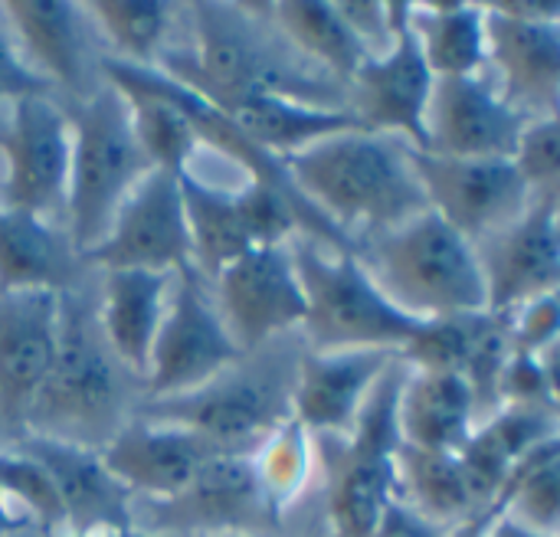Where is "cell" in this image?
<instances>
[{
  "instance_id": "cell-14",
  "label": "cell",
  "mask_w": 560,
  "mask_h": 537,
  "mask_svg": "<svg viewBox=\"0 0 560 537\" xmlns=\"http://www.w3.org/2000/svg\"><path fill=\"white\" fill-rule=\"evenodd\" d=\"M82 262L112 269H148L177 276L190 266V233L180 197V174L151 167L118 207L105 240Z\"/></svg>"
},
{
  "instance_id": "cell-16",
  "label": "cell",
  "mask_w": 560,
  "mask_h": 537,
  "mask_svg": "<svg viewBox=\"0 0 560 537\" xmlns=\"http://www.w3.org/2000/svg\"><path fill=\"white\" fill-rule=\"evenodd\" d=\"M560 200H532L509 226L476 246L486 312L512 315L522 305L558 295L560 285Z\"/></svg>"
},
{
  "instance_id": "cell-38",
  "label": "cell",
  "mask_w": 560,
  "mask_h": 537,
  "mask_svg": "<svg viewBox=\"0 0 560 537\" xmlns=\"http://www.w3.org/2000/svg\"><path fill=\"white\" fill-rule=\"evenodd\" d=\"M551 354H525L512 348V358L502 374V407H522V410H545L558 413V384Z\"/></svg>"
},
{
  "instance_id": "cell-20",
  "label": "cell",
  "mask_w": 560,
  "mask_h": 537,
  "mask_svg": "<svg viewBox=\"0 0 560 537\" xmlns=\"http://www.w3.org/2000/svg\"><path fill=\"white\" fill-rule=\"evenodd\" d=\"M397 361L390 351H308L295 364L292 417L312 436H348L364 400Z\"/></svg>"
},
{
  "instance_id": "cell-19",
  "label": "cell",
  "mask_w": 560,
  "mask_h": 537,
  "mask_svg": "<svg viewBox=\"0 0 560 537\" xmlns=\"http://www.w3.org/2000/svg\"><path fill=\"white\" fill-rule=\"evenodd\" d=\"M62 292L0 295V427L20 440L59 345Z\"/></svg>"
},
{
  "instance_id": "cell-17",
  "label": "cell",
  "mask_w": 560,
  "mask_h": 537,
  "mask_svg": "<svg viewBox=\"0 0 560 537\" xmlns=\"http://www.w3.org/2000/svg\"><path fill=\"white\" fill-rule=\"evenodd\" d=\"M528 121L532 118L509 105L482 72L436 79L423 118L427 151L443 157L502 161L512 157Z\"/></svg>"
},
{
  "instance_id": "cell-18",
  "label": "cell",
  "mask_w": 560,
  "mask_h": 537,
  "mask_svg": "<svg viewBox=\"0 0 560 537\" xmlns=\"http://www.w3.org/2000/svg\"><path fill=\"white\" fill-rule=\"evenodd\" d=\"M16 450L46 472L59 502L62 535H112L135 528L131 492L108 472L98 450L39 433L20 436Z\"/></svg>"
},
{
  "instance_id": "cell-8",
  "label": "cell",
  "mask_w": 560,
  "mask_h": 537,
  "mask_svg": "<svg viewBox=\"0 0 560 537\" xmlns=\"http://www.w3.org/2000/svg\"><path fill=\"white\" fill-rule=\"evenodd\" d=\"M292 377L282 371L246 367L243 361L213 377L210 384L164 400H144L138 420L180 427L220 453H246L276 423L292 417Z\"/></svg>"
},
{
  "instance_id": "cell-3",
  "label": "cell",
  "mask_w": 560,
  "mask_h": 537,
  "mask_svg": "<svg viewBox=\"0 0 560 537\" xmlns=\"http://www.w3.org/2000/svg\"><path fill=\"white\" fill-rule=\"evenodd\" d=\"M354 256L374 285L410 318L486 312V282L476 246L433 210L368 236Z\"/></svg>"
},
{
  "instance_id": "cell-41",
  "label": "cell",
  "mask_w": 560,
  "mask_h": 537,
  "mask_svg": "<svg viewBox=\"0 0 560 537\" xmlns=\"http://www.w3.org/2000/svg\"><path fill=\"white\" fill-rule=\"evenodd\" d=\"M368 537H443V528L430 525L410 505H404L400 499H394Z\"/></svg>"
},
{
  "instance_id": "cell-43",
  "label": "cell",
  "mask_w": 560,
  "mask_h": 537,
  "mask_svg": "<svg viewBox=\"0 0 560 537\" xmlns=\"http://www.w3.org/2000/svg\"><path fill=\"white\" fill-rule=\"evenodd\" d=\"M30 525H33V518H30L20 505H13L7 495H0V537L20 535V532H26Z\"/></svg>"
},
{
  "instance_id": "cell-6",
  "label": "cell",
  "mask_w": 560,
  "mask_h": 537,
  "mask_svg": "<svg viewBox=\"0 0 560 537\" xmlns=\"http://www.w3.org/2000/svg\"><path fill=\"white\" fill-rule=\"evenodd\" d=\"M302 292V331L312 351H390L400 354L417 335L420 318L400 312L348 249H331L315 240L289 243Z\"/></svg>"
},
{
  "instance_id": "cell-29",
  "label": "cell",
  "mask_w": 560,
  "mask_h": 537,
  "mask_svg": "<svg viewBox=\"0 0 560 537\" xmlns=\"http://www.w3.org/2000/svg\"><path fill=\"white\" fill-rule=\"evenodd\" d=\"M397 499L443 532L486 509L459 463V453L417 450L407 443L397 450Z\"/></svg>"
},
{
  "instance_id": "cell-2",
  "label": "cell",
  "mask_w": 560,
  "mask_h": 537,
  "mask_svg": "<svg viewBox=\"0 0 560 537\" xmlns=\"http://www.w3.org/2000/svg\"><path fill=\"white\" fill-rule=\"evenodd\" d=\"M197 46L164 49L158 66L167 79L226 108L246 95H289L315 105H345V95L331 82H318L308 72H295L282 52H276L256 7L240 3H194L190 7Z\"/></svg>"
},
{
  "instance_id": "cell-32",
  "label": "cell",
  "mask_w": 560,
  "mask_h": 537,
  "mask_svg": "<svg viewBox=\"0 0 560 537\" xmlns=\"http://www.w3.org/2000/svg\"><path fill=\"white\" fill-rule=\"evenodd\" d=\"M82 13L112 43L108 59L125 66H158L174 20V7L154 0H92Z\"/></svg>"
},
{
  "instance_id": "cell-5",
  "label": "cell",
  "mask_w": 560,
  "mask_h": 537,
  "mask_svg": "<svg viewBox=\"0 0 560 537\" xmlns=\"http://www.w3.org/2000/svg\"><path fill=\"white\" fill-rule=\"evenodd\" d=\"M66 115L72 131L66 236L82 259L105 240L118 207L151 171V164L135 141L128 102L108 82L79 98Z\"/></svg>"
},
{
  "instance_id": "cell-27",
  "label": "cell",
  "mask_w": 560,
  "mask_h": 537,
  "mask_svg": "<svg viewBox=\"0 0 560 537\" xmlns=\"http://www.w3.org/2000/svg\"><path fill=\"white\" fill-rule=\"evenodd\" d=\"M79 256L52 223L0 207V295L62 292L75 276Z\"/></svg>"
},
{
  "instance_id": "cell-10",
  "label": "cell",
  "mask_w": 560,
  "mask_h": 537,
  "mask_svg": "<svg viewBox=\"0 0 560 537\" xmlns=\"http://www.w3.org/2000/svg\"><path fill=\"white\" fill-rule=\"evenodd\" d=\"M240 361L243 354L233 345L217 305L200 289L197 272L180 269L174 276L171 305L148 361V400L190 394Z\"/></svg>"
},
{
  "instance_id": "cell-22",
  "label": "cell",
  "mask_w": 560,
  "mask_h": 537,
  "mask_svg": "<svg viewBox=\"0 0 560 537\" xmlns=\"http://www.w3.org/2000/svg\"><path fill=\"white\" fill-rule=\"evenodd\" d=\"M0 20L26 66L49 82L66 89L75 102L89 95V20L82 7L66 0H7Z\"/></svg>"
},
{
  "instance_id": "cell-25",
  "label": "cell",
  "mask_w": 560,
  "mask_h": 537,
  "mask_svg": "<svg viewBox=\"0 0 560 537\" xmlns=\"http://www.w3.org/2000/svg\"><path fill=\"white\" fill-rule=\"evenodd\" d=\"M476 423V400L463 374H404L397 397L400 443L417 450L459 453L472 436Z\"/></svg>"
},
{
  "instance_id": "cell-31",
  "label": "cell",
  "mask_w": 560,
  "mask_h": 537,
  "mask_svg": "<svg viewBox=\"0 0 560 537\" xmlns=\"http://www.w3.org/2000/svg\"><path fill=\"white\" fill-rule=\"evenodd\" d=\"M407 16L433 79L479 75L486 69V7L407 3Z\"/></svg>"
},
{
  "instance_id": "cell-30",
  "label": "cell",
  "mask_w": 560,
  "mask_h": 537,
  "mask_svg": "<svg viewBox=\"0 0 560 537\" xmlns=\"http://www.w3.org/2000/svg\"><path fill=\"white\" fill-rule=\"evenodd\" d=\"M180 197L190 233V266L194 272H207L217 279L230 262L253 249L236 203V190H220L194 171H184Z\"/></svg>"
},
{
  "instance_id": "cell-1",
  "label": "cell",
  "mask_w": 560,
  "mask_h": 537,
  "mask_svg": "<svg viewBox=\"0 0 560 537\" xmlns=\"http://www.w3.org/2000/svg\"><path fill=\"white\" fill-rule=\"evenodd\" d=\"M285 171L299 194L354 246L430 210L410 144L400 138L345 131L285 157Z\"/></svg>"
},
{
  "instance_id": "cell-11",
  "label": "cell",
  "mask_w": 560,
  "mask_h": 537,
  "mask_svg": "<svg viewBox=\"0 0 560 537\" xmlns=\"http://www.w3.org/2000/svg\"><path fill=\"white\" fill-rule=\"evenodd\" d=\"M495 89L525 118H555L560 102V7L502 3L486 7V66Z\"/></svg>"
},
{
  "instance_id": "cell-4",
  "label": "cell",
  "mask_w": 560,
  "mask_h": 537,
  "mask_svg": "<svg viewBox=\"0 0 560 537\" xmlns=\"http://www.w3.org/2000/svg\"><path fill=\"white\" fill-rule=\"evenodd\" d=\"M125 423V371L112 358L85 305L62 299L56 358L33 400L26 433L102 450Z\"/></svg>"
},
{
  "instance_id": "cell-9",
  "label": "cell",
  "mask_w": 560,
  "mask_h": 537,
  "mask_svg": "<svg viewBox=\"0 0 560 537\" xmlns=\"http://www.w3.org/2000/svg\"><path fill=\"white\" fill-rule=\"evenodd\" d=\"M0 151L7 157L0 207L39 217L46 223L62 217L72 157L66 108L52 95H26L10 102V115L0 125Z\"/></svg>"
},
{
  "instance_id": "cell-23",
  "label": "cell",
  "mask_w": 560,
  "mask_h": 537,
  "mask_svg": "<svg viewBox=\"0 0 560 537\" xmlns=\"http://www.w3.org/2000/svg\"><path fill=\"white\" fill-rule=\"evenodd\" d=\"M161 532L171 528H200L213 535H253V525L276 522L266 509L262 492L253 476V463L246 453H220L213 456L194 482L171 502H158ZM154 532V535H161Z\"/></svg>"
},
{
  "instance_id": "cell-45",
  "label": "cell",
  "mask_w": 560,
  "mask_h": 537,
  "mask_svg": "<svg viewBox=\"0 0 560 537\" xmlns=\"http://www.w3.org/2000/svg\"><path fill=\"white\" fill-rule=\"evenodd\" d=\"M213 537H259V535H213Z\"/></svg>"
},
{
  "instance_id": "cell-26",
  "label": "cell",
  "mask_w": 560,
  "mask_h": 537,
  "mask_svg": "<svg viewBox=\"0 0 560 537\" xmlns=\"http://www.w3.org/2000/svg\"><path fill=\"white\" fill-rule=\"evenodd\" d=\"M253 144L276 157H292L318 141H328L345 131H364L345 105H315L276 92L246 95L220 108Z\"/></svg>"
},
{
  "instance_id": "cell-40",
  "label": "cell",
  "mask_w": 560,
  "mask_h": 537,
  "mask_svg": "<svg viewBox=\"0 0 560 537\" xmlns=\"http://www.w3.org/2000/svg\"><path fill=\"white\" fill-rule=\"evenodd\" d=\"M26 95H52V89L43 75H36L26 66L7 23L0 20V102H16Z\"/></svg>"
},
{
  "instance_id": "cell-34",
  "label": "cell",
  "mask_w": 560,
  "mask_h": 537,
  "mask_svg": "<svg viewBox=\"0 0 560 537\" xmlns=\"http://www.w3.org/2000/svg\"><path fill=\"white\" fill-rule=\"evenodd\" d=\"M560 450L558 440L541 443L532 450L505 479L499 499L492 505L502 509V515L522 522L532 532L558 537L560 525Z\"/></svg>"
},
{
  "instance_id": "cell-33",
  "label": "cell",
  "mask_w": 560,
  "mask_h": 537,
  "mask_svg": "<svg viewBox=\"0 0 560 537\" xmlns=\"http://www.w3.org/2000/svg\"><path fill=\"white\" fill-rule=\"evenodd\" d=\"M249 463L266 509L279 518L312 479V433L295 417H285L256 443Z\"/></svg>"
},
{
  "instance_id": "cell-39",
  "label": "cell",
  "mask_w": 560,
  "mask_h": 537,
  "mask_svg": "<svg viewBox=\"0 0 560 537\" xmlns=\"http://www.w3.org/2000/svg\"><path fill=\"white\" fill-rule=\"evenodd\" d=\"M512 348L525 354H548L558 341V295L535 299L509 315Z\"/></svg>"
},
{
  "instance_id": "cell-24",
  "label": "cell",
  "mask_w": 560,
  "mask_h": 537,
  "mask_svg": "<svg viewBox=\"0 0 560 537\" xmlns=\"http://www.w3.org/2000/svg\"><path fill=\"white\" fill-rule=\"evenodd\" d=\"M174 276L148 269H112L102 279V305L95 325L125 374H148V361L171 305Z\"/></svg>"
},
{
  "instance_id": "cell-28",
  "label": "cell",
  "mask_w": 560,
  "mask_h": 537,
  "mask_svg": "<svg viewBox=\"0 0 560 537\" xmlns=\"http://www.w3.org/2000/svg\"><path fill=\"white\" fill-rule=\"evenodd\" d=\"M276 33L295 49L305 62L318 69V75L331 79L335 85H348V79L368 59L364 43L351 33L338 3H315V0H289V3H262L259 7Z\"/></svg>"
},
{
  "instance_id": "cell-37",
  "label": "cell",
  "mask_w": 560,
  "mask_h": 537,
  "mask_svg": "<svg viewBox=\"0 0 560 537\" xmlns=\"http://www.w3.org/2000/svg\"><path fill=\"white\" fill-rule=\"evenodd\" d=\"M0 495H7L13 505H20L43 535H56L62 528L59 502H56V492H52L46 472L20 450H13V453L0 450Z\"/></svg>"
},
{
  "instance_id": "cell-15",
  "label": "cell",
  "mask_w": 560,
  "mask_h": 537,
  "mask_svg": "<svg viewBox=\"0 0 560 537\" xmlns=\"http://www.w3.org/2000/svg\"><path fill=\"white\" fill-rule=\"evenodd\" d=\"M217 312L243 358L302 328L305 292L289 246L249 249L217 276Z\"/></svg>"
},
{
  "instance_id": "cell-46",
  "label": "cell",
  "mask_w": 560,
  "mask_h": 537,
  "mask_svg": "<svg viewBox=\"0 0 560 537\" xmlns=\"http://www.w3.org/2000/svg\"><path fill=\"white\" fill-rule=\"evenodd\" d=\"M328 537H335V535H328Z\"/></svg>"
},
{
  "instance_id": "cell-12",
  "label": "cell",
  "mask_w": 560,
  "mask_h": 537,
  "mask_svg": "<svg viewBox=\"0 0 560 537\" xmlns=\"http://www.w3.org/2000/svg\"><path fill=\"white\" fill-rule=\"evenodd\" d=\"M433 72L417 46V36L410 30L407 3H397V26L394 43L368 56L361 69L345 85V108L351 118L374 135L400 138L404 144L427 151V105L433 92Z\"/></svg>"
},
{
  "instance_id": "cell-13",
  "label": "cell",
  "mask_w": 560,
  "mask_h": 537,
  "mask_svg": "<svg viewBox=\"0 0 560 537\" xmlns=\"http://www.w3.org/2000/svg\"><path fill=\"white\" fill-rule=\"evenodd\" d=\"M410 161L423 184L427 207L472 246L509 226L535 200L509 157L472 161L410 148Z\"/></svg>"
},
{
  "instance_id": "cell-42",
  "label": "cell",
  "mask_w": 560,
  "mask_h": 537,
  "mask_svg": "<svg viewBox=\"0 0 560 537\" xmlns=\"http://www.w3.org/2000/svg\"><path fill=\"white\" fill-rule=\"evenodd\" d=\"M499 515H502V509H499V505H486V509L472 512L469 518H463L459 525L446 528L443 537H486L489 535V528H492V522H495Z\"/></svg>"
},
{
  "instance_id": "cell-36",
  "label": "cell",
  "mask_w": 560,
  "mask_h": 537,
  "mask_svg": "<svg viewBox=\"0 0 560 537\" xmlns=\"http://www.w3.org/2000/svg\"><path fill=\"white\" fill-rule=\"evenodd\" d=\"M535 200H560V125L555 118H532L509 157Z\"/></svg>"
},
{
  "instance_id": "cell-21",
  "label": "cell",
  "mask_w": 560,
  "mask_h": 537,
  "mask_svg": "<svg viewBox=\"0 0 560 537\" xmlns=\"http://www.w3.org/2000/svg\"><path fill=\"white\" fill-rule=\"evenodd\" d=\"M102 459L108 472L135 495L158 502L177 499L194 476L220 456L217 446L207 440L151 420H128L102 450Z\"/></svg>"
},
{
  "instance_id": "cell-44",
  "label": "cell",
  "mask_w": 560,
  "mask_h": 537,
  "mask_svg": "<svg viewBox=\"0 0 560 537\" xmlns=\"http://www.w3.org/2000/svg\"><path fill=\"white\" fill-rule=\"evenodd\" d=\"M43 537H171V535H154V532H141V528H128V532H112V535H43Z\"/></svg>"
},
{
  "instance_id": "cell-35",
  "label": "cell",
  "mask_w": 560,
  "mask_h": 537,
  "mask_svg": "<svg viewBox=\"0 0 560 537\" xmlns=\"http://www.w3.org/2000/svg\"><path fill=\"white\" fill-rule=\"evenodd\" d=\"M486 318H489V312L427 318V322H420L417 335L404 345V351L397 358L410 371L463 374L472 358V348L482 335Z\"/></svg>"
},
{
  "instance_id": "cell-7",
  "label": "cell",
  "mask_w": 560,
  "mask_h": 537,
  "mask_svg": "<svg viewBox=\"0 0 560 537\" xmlns=\"http://www.w3.org/2000/svg\"><path fill=\"white\" fill-rule=\"evenodd\" d=\"M407 367L397 361L364 400L354 427L328 456V522L335 537H368L397 499V397Z\"/></svg>"
}]
</instances>
